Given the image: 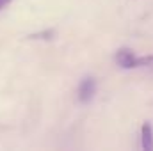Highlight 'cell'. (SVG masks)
Returning a JSON list of instances; mask_svg holds the SVG:
<instances>
[{"instance_id": "7a4b0ae2", "label": "cell", "mask_w": 153, "mask_h": 151, "mask_svg": "<svg viewBox=\"0 0 153 151\" xmlns=\"http://www.w3.org/2000/svg\"><path fill=\"white\" fill-rule=\"evenodd\" d=\"M94 93H96V80H94L93 76H84V78L80 80L78 91H76L78 100H80L82 103H89V101L93 100Z\"/></svg>"}, {"instance_id": "5b68a950", "label": "cell", "mask_w": 153, "mask_h": 151, "mask_svg": "<svg viewBox=\"0 0 153 151\" xmlns=\"http://www.w3.org/2000/svg\"><path fill=\"white\" fill-rule=\"evenodd\" d=\"M9 2H11V0H0V9H2V7H5Z\"/></svg>"}, {"instance_id": "3957f363", "label": "cell", "mask_w": 153, "mask_h": 151, "mask_svg": "<svg viewBox=\"0 0 153 151\" xmlns=\"http://www.w3.org/2000/svg\"><path fill=\"white\" fill-rule=\"evenodd\" d=\"M141 146L144 151H153V128L148 121L141 128Z\"/></svg>"}, {"instance_id": "277c9868", "label": "cell", "mask_w": 153, "mask_h": 151, "mask_svg": "<svg viewBox=\"0 0 153 151\" xmlns=\"http://www.w3.org/2000/svg\"><path fill=\"white\" fill-rule=\"evenodd\" d=\"M53 36H55L53 30H43V32H36V34H32L29 38L30 39H52Z\"/></svg>"}, {"instance_id": "6da1fadb", "label": "cell", "mask_w": 153, "mask_h": 151, "mask_svg": "<svg viewBox=\"0 0 153 151\" xmlns=\"http://www.w3.org/2000/svg\"><path fill=\"white\" fill-rule=\"evenodd\" d=\"M116 62H117V66H121L123 70H132V68H141V66L152 64L153 55L137 57L130 48H119V50L116 52Z\"/></svg>"}]
</instances>
